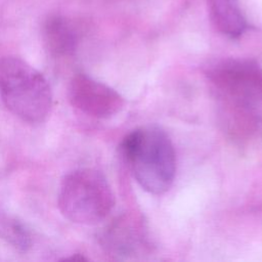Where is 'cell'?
Segmentation results:
<instances>
[{
    "instance_id": "7a4b0ae2",
    "label": "cell",
    "mask_w": 262,
    "mask_h": 262,
    "mask_svg": "<svg viewBox=\"0 0 262 262\" xmlns=\"http://www.w3.org/2000/svg\"><path fill=\"white\" fill-rule=\"evenodd\" d=\"M0 97L14 116L31 124L43 122L52 106L46 78L16 56L0 58Z\"/></svg>"
},
{
    "instance_id": "52a82bcc",
    "label": "cell",
    "mask_w": 262,
    "mask_h": 262,
    "mask_svg": "<svg viewBox=\"0 0 262 262\" xmlns=\"http://www.w3.org/2000/svg\"><path fill=\"white\" fill-rule=\"evenodd\" d=\"M219 96L221 124L224 131L237 140L250 137L256 131L259 122L252 107L253 104L221 94Z\"/></svg>"
},
{
    "instance_id": "9c48e42d",
    "label": "cell",
    "mask_w": 262,
    "mask_h": 262,
    "mask_svg": "<svg viewBox=\"0 0 262 262\" xmlns=\"http://www.w3.org/2000/svg\"><path fill=\"white\" fill-rule=\"evenodd\" d=\"M212 20L219 32L230 38L239 37L247 24L236 0H209Z\"/></svg>"
},
{
    "instance_id": "6da1fadb",
    "label": "cell",
    "mask_w": 262,
    "mask_h": 262,
    "mask_svg": "<svg viewBox=\"0 0 262 262\" xmlns=\"http://www.w3.org/2000/svg\"><path fill=\"white\" fill-rule=\"evenodd\" d=\"M122 154L137 183L147 192L162 194L173 184L176 155L168 134L149 125L130 132L122 141Z\"/></svg>"
},
{
    "instance_id": "8992f818",
    "label": "cell",
    "mask_w": 262,
    "mask_h": 262,
    "mask_svg": "<svg viewBox=\"0 0 262 262\" xmlns=\"http://www.w3.org/2000/svg\"><path fill=\"white\" fill-rule=\"evenodd\" d=\"M101 245L117 258H130L143 254L149 246L145 224L135 214L118 217L101 235Z\"/></svg>"
},
{
    "instance_id": "3957f363",
    "label": "cell",
    "mask_w": 262,
    "mask_h": 262,
    "mask_svg": "<svg viewBox=\"0 0 262 262\" xmlns=\"http://www.w3.org/2000/svg\"><path fill=\"white\" fill-rule=\"evenodd\" d=\"M57 204L60 213L70 221L94 225L112 212L115 194L102 173L91 168H80L63 176Z\"/></svg>"
},
{
    "instance_id": "277c9868",
    "label": "cell",
    "mask_w": 262,
    "mask_h": 262,
    "mask_svg": "<svg viewBox=\"0 0 262 262\" xmlns=\"http://www.w3.org/2000/svg\"><path fill=\"white\" fill-rule=\"evenodd\" d=\"M205 75L218 94L252 104L262 102V67L253 59H220L208 66Z\"/></svg>"
},
{
    "instance_id": "5b68a950",
    "label": "cell",
    "mask_w": 262,
    "mask_h": 262,
    "mask_svg": "<svg viewBox=\"0 0 262 262\" xmlns=\"http://www.w3.org/2000/svg\"><path fill=\"white\" fill-rule=\"evenodd\" d=\"M68 96L73 106L98 119L111 118L120 113L125 105V100L119 92L84 74L72 78Z\"/></svg>"
},
{
    "instance_id": "ba28073f",
    "label": "cell",
    "mask_w": 262,
    "mask_h": 262,
    "mask_svg": "<svg viewBox=\"0 0 262 262\" xmlns=\"http://www.w3.org/2000/svg\"><path fill=\"white\" fill-rule=\"evenodd\" d=\"M44 40L47 49L55 56H68L75 52L78 39L70 24L61 16H51L44 27Z\"/></svg>"
}]
</instances>
